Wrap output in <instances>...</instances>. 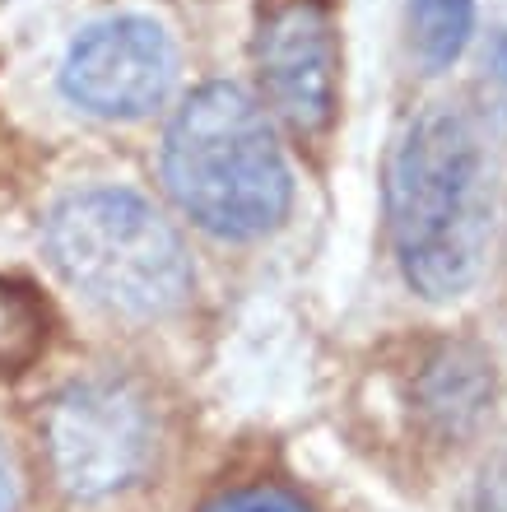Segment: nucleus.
<instances>
[{
    "label": "nucleus",
    "instance_id": "1",
    "mask_svg": "<svg viewBox=\"0 0 507 512\" xmlns=\"http://www.w3.org/2000/svg\"><path fill=\"white\" fill-rule=\"evenodd\" d=\"M494 224V168L475 117L433 103L405 126L387 168V229L405 284L456 303L480 280Z\"/></svg>",
    "mask_w": 507,
    "mask_h": 512
},
{
    "label": "nucleus",
    "instance_id": "2",
    "mask_svg": "<svg viewBox=\"0 0 507 512\" xmlns=\"http://www.w3.org/2000/svg\"><path fill=\"white\" fill-rule=\"evenodd\" d=\"M163 182L177 210L224 243H256L289 219L294 173L247 89L201 84L163 135Z\"/></svg>",
    "mask_w": 507,
    "mask_h": 512
},
{
    "label": "nucleus",
    "instance_id": "3",
    "mask_svg": "<svg viewBox=\"0 0 507 512\" xmlns=\"http://www.w3.org/2000/svg\"><path fill=\"white\" fill-rule=\"evenodd\" d=\"M47 256L70 289L121 317H163L182 308L196 280L177 229L131 187L61 196L47 215Z\"/></svg>",
    "mask_w": 507,
    "mask_h": 512
},
{
    "label": "nucleus",
    "instance_id": "4",
    "mask_svg": "<svg viewBox=\"0 0 507 512\" xmlns=\"http://www.w3.org/2000/svg\"><path fill=\"white\" fill-rule=\"evenodd\" d=\"M52 471L75 499H107L140 480L154 452V419L135 387L89 378L66 387L47 410Z\"/></svg>",
    "mask_w": 507,
    "mask_h": 512
},
{
    "label": "nucleus",
    "instance_id": "5",
    "mask_svg": "<svg viewBox=\"0 0 507 512\" xmlns=\"http://www.w3.org/2000/svg\"><path fill=\"white\" fill-rule=\"evenodd\" d=\"M177 84V47L168 28L145 14L98 19L70 42L61 94L98 122H140L168 103Z\"/></svg>",
    "mask_w": 507,
    "mask_h": 512
},
{
    "label": "nucleus",
    "instance_id": "6",
    "mask_svg": "<svg viewBox=\"0 0 507 512\" xmlns=\"http://www.w3.org/2000/svg\"><path fill=\"white\" fill-rule=\"evenodd\" d=\"M256 75L289 131L317 135L335 117V33L317 5H284L256 38Z\"/></svg>",
    "mask_w": 507,
    "mask_h": 512
},
{
    "label": "nucleus",
    "instance_id": "7",
    "mask_svg": "<svg viewBox=\"0 0 507 512\" xmlns=\"http://www.w3.org/2000/svg\"><path fill=\"white\" fill-rule=\"evenodd\" d=\"M414 401L442 438H466L494 405V359L475 340H442L419 364Z\"/></svg>",
    "mask_w": 507,
    "mask_h": 512
},
{
    "label": "nucleus",
    "instance_id": "8",
    "mask_svg": "<svg viewBox=\"0 0 507 512\" xmlns=\"http://www.w3.org/2000/svg\"><path fill=\"white\" fill-rule=\"evenodd\" d=\"M475 38V0H410V47L428 75L452 70Z\"/></svg>",
    "mask_w": 507,
    "mask_h": 512
},
{
    "label": "nucleus",
    "instance_id": "9",
    "mask_svg": "<svg viewBox=\"0 0 507 512\" xmlns=\"http://www.w3.org/2000/svg\"><path fill=\"white\" fill-rule=\"evenodd\" d=\"M47 345V312L33 289L0 275V378L24 373Z\"/></svg>",
    "mask_w": 507,
    "mask_h": 512
},
{
    "label": "nucleus",
    "instance_id": "10",
    "mask_svg": "<svg viewBox=\"0 0 507 512\" xmlns=\"http://www.w3.org/2000/svg\"><path fill=\"white\" fill-rule=\"evenodd\" d=\"M205 512H312L307 503H298L289 489H275V485H247V489H233L224 499H214Z\"/></svg>",
    "mask_w": 507,
    "mask_h": 512
},
{
    "label": "nucleus",
    "instance_id": "11",
    "mask_svg": "<svg viewBox=\"0 0 507 512\" xmlns=\"http://www.w3.org/2000/svg\"><path fill=\"white\" fill-rule=\"evenodd\" d=\"M475 512H507V457H498L494 466H484L480 508Z\"/></svg>",
    "mask_w": 507,
    "mask_h": 512
},
{
    "label": "nucleus",
    "instance_id": "12",
    "mask_svg": "<svg viewBox=\"0 0 507 512\" xmlns=\"http://www.w3.org/2000/svg\"><path fill=\"white\" fill-rule=\"evenodd\" d=\"M484 66H489V80L503 89V103H507V33H498L489 56H484Z\"/></svg>",
    "mask_w": 507,
    "mask_h": 512
},
{
    "label": "nucleus",
    "instance_id": "13",
    "mask_svg": "<svg viewBox=\"0 0 507 512\" xmlns=\"http://www.w3.org/2000/svg\"><path fill=\"white\" fill-rule=\"evenodd\" d=\"M14 508H19V480H14L10 457L0 452V512H14Z\"/></svg>",
    "mask_w": 507,
    "mask_h": 512
}]
</instances>
